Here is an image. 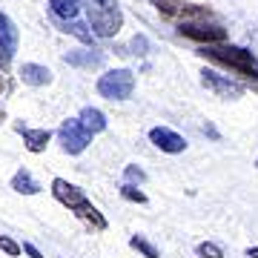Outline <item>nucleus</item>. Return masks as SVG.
I'll use <instances>...</instances> for the list:
<instances>
[{
	"label": "nucleus",
	"instance_id": "obj_1",
	"mask_svg": "<svg viewBox=\"0 0 258 258\" xmlns=\"http://www.w3.org/2000/svg\"><path fill=\"white\" fill-rule=\"evenodd\" d=\"M201 57L207 60H215V63L227 66L232 72L238 75V78H247V81H258V60L252 52L241 46H218V43H207V46L198 52Z\"/></svg>",
	"mask_w": 258,
	"mask_h": 258
},
{
	"label": "nucleus",
	"instance_id": "obj_2",
	"mask_svg": "<svg viewBox=\"0 0 258 258\" xmlns=\"http://www.w3.org/2000/svg\"><path fill=\"white\" fill-rule=\"evenodd\" d=\"M86 12H89L92 32L101 37L118 35V29L123 26V15L118 9V0H86Z\"/></svg>",
	"mask_w": 258,
	"mask_h": 258
},
{
	"label": "nucleus",
	"instance_id": "obj_3",
	"mask_svg": "<svg viewBox=\"0 0 258 258\" xmlns=\"http://www.w3.org/2000/svg\"><path fill=\"white\" fill-rule=\"evenodd\" d=\"M135 89V75L129 69H112L98 78V92L109 101H126Z\"/></svg>",
	"mask_w": 258,
	"mask_h": 258
},
{
	"label": "nucleus",
	"instance_id": "obj_4",
	"mask_svg": "<svg viewBox=\"0 0 258 258\" xmlns=\"http://www.w3.org/2000/svg\"><path fill=\"white\" fill-rule=\"evenodd\" d=\"M92 135H95V132H89V129L83 126L81 118L63 120V123H60V129H57L60 147H63V152H69V155H81L83 149L92 144Z\"/></svg>",
	"mask_w": 258,
	"mask_h": 258
},
{
	"label": "nucleus",
	"instance_id": "obj_5",
	"mask_svg": "<svg viewBox=\"0 0 258 258\" xmlns=\"http://www.w3.org/2000/svg\"><path fill=\"white\" fill-rule=\"evenodd\" d=\"M201 83L207 89H212L218 98H241V95H244V86H241V83L230 81V78H221V75L210 72V69L201 72Z\"/></svg>",
	"mask_w": 258,
	"mask_h": 258
},
{
	"label": "nucleus",
	"instance_id": "obj_6",
	"mask_svg": "<svg viewBox=\"0 0 258 258\" xmlns=\"http://www.w3.org/2000/svg\"><path fill=\"white\" fill-rule=\"evenodd\" d=\"M184 37L198 40V43H224L227 40V29L221 26H195V23H181L178 29Z\"/></svg>",
	"mask_w": 258,
	"mask_h": 258
},
{
	"label": "nucleus",
	"instance_id": "obj_7",
	"mask_svg": "<svg viewBox=\"0 0 258 258\" xmlns=\"http://www.w3.org/2000/svg\"><path fill=\"white\" fill-rule=\"evenodd\" d=\"M52 195H55L63 207H69V210H78V207L86 204V195H83L81 186L69 184V181H63V178H55V181H52Z\"/></svg>",
	"mask_w": 258,
	"mask_h": 258
},
{
	"label": "nucleus",
	"instance_id": "obj_8",
	"mask_svg": "<svg viewBox=\"0 0 258 258\" xmlns=\"http://www.w3.org/2000/svg\"><path fill=\"white\" fill-rule=\"evenodd\" d=\"M149 141H152L161 152H169V155H178V152L186 149V141L181 138L178 132H172V129H166V126H155L149 132Z\"/></svg>",
	"mask_w": 258,
	"mask_h": 258
},
{
	"label": "nucleus",
	"instance_id": "obj_9",
	"mask_svg": "<svg viewBox=\"0 0 258 258\" xmlns=\"http://www.w3.org/2000/svg\"><path fill=\"white\" fill-rule=\"evenodd\" d=\"M158 12L164 18H175V20H192V18H210V9H198V6H184V3H175V0H155Z\"/></svg>",
	"mask_w": 258,
	"mask_h": 258
},
{
	"label": "nucleus",
	"instance_id": "obj_10",
	"mask_svg": "<svg viewBox=\"0 0 258 258\" xmlns=\"http://www.w3.org/2000/svg\"><path fill=\"white\" fill-rule=\"evenodd\" d=\"M18 132L23 135V144H26L29 152H43L52 138V132L49 129H26V126H18Z\"/></svg>",
	"mask_w": 258,
	"mask_h": 258
},
{
	"label": "nucleus",
	"instance_id": "obj_11",
	"mask_svg": "<svg viewBox=\"0 0 258 258\" xmlns=\"http://www.w3.org/2000/svg\"><path fill=\"white\" fill-rule=\"evenodd\" d=\"M20 81L29 83V86H43V83L52 81V72L46 66H37V63H23L20 69Z\"/></svg>",
	"mask_w": 258,
	"mask_h": 258
},
{
	"label": "nucleus",
	"instance_id": "obj_12",
	"mask_svg": "<svg viewBox=\"0 0 258 258\" xmlns=\"http://www.w3.org/2000/svg\"><path fill=\"white\" fill-rule=\"evenodd\" d=\"M12 189H15V192H20V195H37V192H40V184L32 178V172H29V169H18V172H15V178H12Z\"/></svg>",
	"mask_w": 258,
	"mask_h": 258
},
{
	"label": "nucleus",
	"instance_id": "obj_13",
	"mask_svg": "<svg viewBox=\"0 0 258 258\" xmlns=\"http://www.w3.org/2000/svg\"><path fill=\"white\" fill-rule=\"evenodd\" d=\"M49 6H52V12H55L60 20H75L78 15H81V0H49Z\"/></svg>",
	"mask_w": 258,
	"mask_h": 258
},
{
	"label": "nucleus",
	"instance_id": "obj_14",
	"mask_svg": "<svg viewBox=\"0 0 258 258\" xmlns=\"http://www.w3.org/2000/svg\"><path fill=\"white\" fill-rule=\"evenodd\" d=\"M81 120H83V126L89 129V132H103L106 129V115H103L101 109H95V106H86V109L81 112Z\"/></svg>",
	"mask_w": 258,
	"mask_h": 258
},
{
	"label": "nucleus",
	"instance_id": "obj_15",
	"mask_svg": "<svg viewBox=\"0 0 258 258\" xmlns=\"http://www.w3.org/2000/svg\"><path fill=\"white\" fill-rule=\"evenodd\" d=\"M75 215H78V218H81V221H86V224H92L95 230H106V218H103L101 212L95 210L92 204L86 201L83 204V207H78V210H75Z\"/></svg>",
	"mask_w": 258,
	"mask_h": 258
},
{
	"label": "nucleus",
	"instance_id": "obj_16",
	"mask_svg": "<svg viewBox=\"0 0 258 258\" xmlns=\"http://www.w3.org/2000/svg\"><path fill=\"white\" fill-rule=\"evenodd\" d=\"M0 40H6L12 49H18V26L6 15H0Z\"/></svg>",
	"mask_w": 258,
	"mask_h": 258
},
{
	"label": "nucleus",
	"instance_id": "obj_17",
	"mask_svg": "<svg viewBox=\"0 0 258 258\" xmlns=\"http://www.w3.org/2000/svg\"><path fill=\"white\" fill-rule=\"evenodd\" d=\"M129 247L138 249V252H144V258H158V249L152 247L144 235H132V238H129Z\"/></svg>",
	"mask_w": 258,
	"mask_h": 258
},
{
	"label": "nucleus",
	"instance_id": "obj_18",
	"mask_svg": "<svg viewBox=\"0 0 258 258\" xmlns=\"http://www.w3.org/2000/svg\"><path fill=\"white\" fill-rule=\"evenodd\" d=\"M198 255L201 258H224V249L218 244H212V241H201L198 244Z\"/></svg>",
	"mask_w": 258,
	"mask_h": 258
},
{
	"label": "nucleus",
	"instance_id": "obj_19",
	"mask_svg": "<svg viewBox=\"0 0 258 258\" xmlns=\"http://www.w3.org/2000/svg\"><path fill=\"white\" fill-rule=\"evenodd\" d=\"M66 60L69 63H78V66H98L101 63V55H75V52H69Z\"/></svg>",
	"mask_w": 258,
	"mask_h": 258
},
{
	"label": "nucleus",
	"instance_id": "obj_20",
	"mask_svg": "<svg viewBox=\"0 0 258 258\" xmlns=\"http://www.w3.org/2000/svg\"><path fill=\"white\" fill-rule=\"evenodd\" d=\"M63 32H72L75 37H81L83 43H89V40H92V32H86V26H81V23H72V26H69V20H66Z\"/></svg>",
	"mask_w": 258,
	"mask_h": 258
},
{
	"label": "nucleus",
	"instance_id": "obj_21",
	"mask_svg": "<svg viewBox=\"0 0 258 258\" xmlns=\"http://www.w3.org/2000/svg\"><path fill=\"white\" fill-rule=\"evenodd\" d=\"M0 249H3L6 255H12V258H18L20 252H23V247H20V244H15L12 238H6V235H0Z\"/></svg>",
	"mask_w": 258,
	"mask_h": 258
},
{
	"label": "nucleus",
	"instance_id": "obj_22",
	"mask_svg": "<svg viewBox=\"0 0 258 258\" xmlns=\"http://www.w3.org/2000/svg\"><path fill=\"white\" fill-rule=\"evenodd\" d=\"M120 195H123L126 201H135V204H147V195L141 192V189H135V186H123V189H120Z\"/></svg>",
	"mask_w": 258,
	"mask_h": 258
},
{
	"label": "nucleus",
	"instance_id": "obj_23",
	"mask_svg": "<svg viewBox=\"0 0 258 258\" xmlns=\"http://www.w3.org/2000/svg\"><path fill=\"white\" fill-rule=\"evenodd\" d=\"M12 52H15V49H12L9 43H6V40H0V69H6V66H9Z\"/></svg>",
	"mask_w": 258,
	"mask_h": 258
},
{
	"label": "nucleus",
	"instance_id": "obj_24",
	"mask_svg": "<svg viewBox=\"0 0 258 258\" xmlns=\"http://www.w3.org/2000/svg\"><path fill=\"white\" fill-rule=\"evenodd\" d=\"M126 178H129V181H138V184H144V181H147L144 169H138V166H126Z\"/></svg>",
	"mask_w": 258,
	"mask_h": 258
},
{
	"label": "nucleus",
	"instance_id": "obj_25",
	"mask_svg": "<svg viewBox=\"0 0 258 258\" xmlns=\"http://www.w3.org/2000/svg\"><path fill=\"white\" fill-rule=\"evenodd\" d=\"M23 252H26L29 258H43V255H40V249H37L35 244H23Z\"/></svg>",
	"mask_w": 258,
	"mask_h": 258
},
{
	"label": "nucleus",
	"instance_id": "obj_26",
	"mask_svg": "<svg viewBox=\"0 0 258 258\" xmlns=\"http://www.w3.org/2000/svg\"><path fill=\"white\" fill-rule=\"evenodd\" d=\"M247 255H249V258H258V247H249V249H247Z\"/></svg>",
	"mask_w": 258,
	"mask_h": 258
},
{
	"label": "nucleus",
	"instance_id": "obj_27",
	"mask_svg": "<svg viewBox=\"0 0 258 258\" xmlns=\"http://www.w3.org/2000/svg\"><path fill=\"white\" fill-rule=\"evenodd\" d=\"M3 86H6V81H3V75H0V89H3Z\"/></svg>",
	"mask_w": 258,
	"mask_h": 258
},
{
	"label": "nucleus",
	"instance_id": "obj_28",
	"mask_svg": "<svg viewBox=\"0 0 258 258\" xmlns=\"http://www.w3.org/2000/svg\"><path fill=\"white\" fill-rule=\"evenodd\" d=\"M255 166H258V158H255Z\"/></svg>",
	"mask_w": 258,
	"mask_h": 258
}]
</instances>
